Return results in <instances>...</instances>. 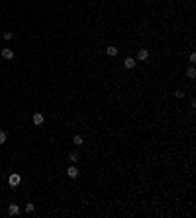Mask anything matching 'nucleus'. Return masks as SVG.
Segmentation results:
<instances>
[{"label": "nucleus", "mask_w": 196, "mask_h": 218, "mask_svg": "<svg viewBox=\"0 0 196 218\" xmlns=\"http://www.w3.org/2000/svg\"><path fill=\"white\" fill-rule=\"evenodd\" d=\"M20 181H22V177H20L18 173H12V175L8 177V183H10L12 187H18V185H20Z\"/></svg>", "instance_id": "obj_1"}, {"label": "nucleus", "mask_w": 196, "mask_h": 218, "mask_svg": "<svg viewBox=\"0 0 196 218\" xmlns=\"http://www.w3.org/2000/svg\"><path fill=\"white\" fill-rule=\"evenodd\" d=\"M43 120H45V118H43V114H41V112H37V114H33L32 122H33L35 126H41V124H43Z\"/></svg>", "instance_id": "obj_2"}, {"label": "nucleus", "mask_w": 196, "mask_h": 218, "mask_svg": "<svg viewBox=\"0 0 196 218\" xmlns=\"http://www.w3.org/2000/svg\"><path fill=\"white\" fill-rule=\"evenodd\" d=\"M124 67H125V69H133V67H135V59H133V57H125Z\"/></svg>", "instance_id": "obj_3"}, {"label": "nucleus", "mask_w": 196, "mask_h": 218, "mask_svg": "<svg viewBox=\"0 0 196 218\" xmlns=\"http://www.w3.org/2000/svg\"><path fill=\"white\" fill-rule=\"evenodd\" d=\"M67 175H69L71 179H77V177H78V169H77L75 165H73V167H69V169H67Z\"/></svg>", "instance_id": "obj_4"}, {"label": "nucleus", "mask_w": 196, "mask_h": 218, "mask_svg": "<svg viewBox=\"0 0 196 218\" xmlns=\"http://www.w3.org/2000/svg\"><path fill=\"white\" fill-rule=\"evenodd\" d=\"M147 57H149V51H147V49H139V51H137V59L139 61H145Z\"/></svg>", "instance_id": "obj_5"}, {"label": "nucleus", "mask_w": 196, "mask_h": 218, "mask_svg": "<svg viewBox=\"0 0 196 218\" xmlns=\"http://www.w3.org/2000/svg\"><path fill=\"white\" fill-rule=\"evenodd\" d=\"M2 57H4V59H14V51L12 49H2Z\"/></svg>", "instance_id": "obj_6"}, {"label": "nucleus", "mask_w": 196, "mask_h": 218, "mask_svg": "<svg viewBox=\"0 0 196 218\" xmlns=\"http://www.w3.org/2000/svg\"><path fill=\"white\" fill-rule=\"evenodd\" d=\"M8 212H10L12 216H16V214H20V206L18 205H10L8 206Z\"/></svg>", "instance_id": "obj_7"}, {"label": "nucleus", "mask_w": 196, "mask_h": 218, "mask_svg": "<svg viewBox=\"0 0 196 218\" xmlns=\"http://www.w3.org/2000/svg\"><path fill=\"white\" fill-rule=\"evenodd\" d=\"M106 53H108V55H110V57H116V55H118V47H114V45L106 47Z\"/></svg>", "instance_id": "obj_8"}, {"label": "nucleus", "mask_w": 196, "mask_h": 218, "mask_svg": "<svg viewBox=\"0 0 196 218\" xmlns=\"http://www.w3.org/2000/svg\"><path fill=\"white\" fill-rule=\"evenodd\" d=\"M186 77H188V79H194V77H196V69H194V67H190L188 71H186Z\"/></svg>", "instance_id": "obj_9"}, {"label": "nucleus", "mask_w": 196, "mask_h": 218, "mask_svg": "<svg viewBox=\"0 0 196 218\" xmlns=\"http://www.w3.org/2000/svg\"><path fill=\"white\" fill-rule=\"evenodd\" d=\"M73 142H75V145H82V144H85V142H82V136H75Z\"/></svg>", "instance_id": "obj_10"}, {"label": "nucleus", "mask_w": 196, "mask_h": 218, "mask_svg": "<svg viewBox=\"0 0 196 218\" xmlns=\"http://www.w3.org/2000/svg\"><path fill=\"white\" fill-rule=\"evenodd\" d=\"M69 159H71L73 163H77V161H78V153H77V151H73V153H69Z\"/></svg>", "instance_id": "obj_11"}, {"label": "nucleus", "mask_w": 196, "mask_h": 218, "mask_svg": "<svg viewBox=\"0 0 196 218\" xmlns=\"http://www.w3.org/2000/svg\"><path fill=\"white\" fill-rule=\"evenodd\" d=\"M6 132H2V130H0V144H4V142H6Z\"/></svg>", "instance_id": "obj_12"}, {"label": "nucleus", "mask_w": 196, "mask_h": 218, "mask_svg": "<svg viewBox=\"0 0 196 218\" xmlns=\"http://www.w3.org/2000/svg\"><path fill=\"white\" fill-rule=\"evenodd\" d=\"M33 210H35V206H33L32 202H27V205H26V212H33Z\"/></svg>", "instance_id": "obj_13"}, {"label": "nucleus", "mask_w": 196, "mask_h": 218, "mask_svg": "<svg viewBox=\"0 0 196 218\" xmlns=\"http://www.w3.org/2000/svg\"><path fill=\"white\" fill-rule=\"evenodd\" d=\"M175 96H176V98H183L184 93H183V91H175Z\"/></svg>", "instance_id": "obj_14"}, {"label": "nucleus", "mask_w": 196, "mask_h": 218, "mask_svg": "<svg viewBox=\"0 0 196 218\" xmlns=\"http://www.w3.org/2000/svg\"><path fill=\"white\" fill-rule=\"evenodd\" d=\"M4 40H12V32H4Z\"/></svg>", "instance_id": "obj_15"}]
</instances>
